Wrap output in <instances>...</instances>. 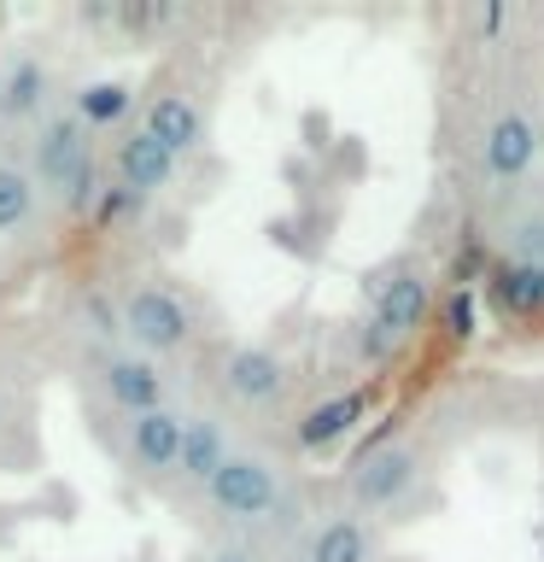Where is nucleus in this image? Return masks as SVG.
I'll list each match as a JSON object with an SVG mask.
<instances>
[{
	"label": "nucleus",
	"mask_w": 544,
	"mask_h": 562,
	"mask_svg": "<svg viewBox=\"0 0 544 562\" xmlns=\"http://www.w3.org/2000/svg\"><path fill=\"white\" fill-rule=\"evenodd\" d=\"M30 176L42 182L47 200H59L65 211H77V217H94L100 205V158H94V130L77 117V112H53L42 130H35V165Z\"/></svg>",
	"instance_id": "obj_1"
},
{
	"label": "nucleus",
	"mask_w": 544,
	"mask_h": 562,
	"mask_svg": "<svg viewBox=\"0 0 544 562\" xmlns=\"http://www.w3.org/2000/svg\"><path fill=\"white\" fill-rule=\"evenodd\" d=\"M205 504L223 527H246V533H252V527H270L281 509H287V474H281V463L270 451L240 446L223 463L217 481L205 486Z\"/></svg>",
	"instance_id": "obj_2"
},
{
	"label": "nucleus",
	"mask_w": 544,
	"mask_h": 562,
	"mask_svg": "<svg viewBox=\"0 0 544 562\" xmlns=\"http://www.w3.org/2000/svg\"><path fill=\"white\" fill-rule=\"evenodd\" d=\"M345 492H351V509H363V516H404L421 498V457L398 446V439H381L351 463Z\"/></svg>",
	"instance_id": "obj_3"
},
{
	"label": "nucleus",
	"mask_w": 544,
	"mask_h": 562,
	"mask_svg": "<svg viewBox=\"0 0 544 562\" xmlns=\"http://www.w3.org/2000/svg\"><path fill=\"white\" fill-rule=\"evenodd\" d=\"M117 311H123V340L135 351H147V358H170V351H182L193 340L188 299L165 288V281H135Z\"/></svg>",
	"instance_id": "obj_4"
},
{
	"label": "nucleus",
	"mask_w": 544,
	"mask_h": 562,
	"mask_svg": "<svg viewBox=\"0 0 544 562\" xmlns=\"http://www.w3.org/2000/svg\"><path fill=\"white\" fill-rule=\"evenodd\" d=\"M474 158H480V176L491 188H515L539 170V158H544V123L533 112H521V105H503V112L486 117Z\"/></svg>",
	"instance_id": "obj_5"
},
{
	"label": "nucleus",
	"mask_w": 544,
	"mask_h": 562,
	"mask_svg": "<svg viewBox=\"0 0 544 562\" xmlns=\"http://www.w3.org/2000/svg\"><path fill=\"white\" fill-rule=\"evenodd\" d=\"M100 393L129 422L152 416V411H170L165 369H158V358H147V351H135V346H105L100 351Z\"/></svg>",
	"instance_id": "obj_6"
},
{
	"label": "nucleus",
	"mask_w": 544,
	"mask_h": 562,
	"mask_svg": "<svg viewBox=\"0 0 544 562\" xmlns=\"http://www.w3.org/2000/svg\"><path fill=\"white\" fill-rule=\"evenodd\" d=\"M428 305H433V293H428V276L410 270V263H398V270H386L369 281V328L381 334V340H410V334L428 323Z\"/></svg>",
	"instance_id": "obj_7"
},
{
	"label": "nucleus",
	"mask_w": 544,
	"mask_h": 562,
	"mask_svg": "<svg viewBox=\"0 0 544 562\" xmlns=\"http://www.w3.org/2000/svg\"><path fill=\"white\" fill-rule=\"evenodd\" d=\"M223 386H228V398H235L240 411L263 416V411H275V404L287 398L293 369H287V358H281V351H270V346H235V351L223 358Z\"/></svg>",
	"instance_id": "obj_8"
},
{
	"label": "nucleus",
	"mask_w": 544,
	"mask_h": 562,
	"mask_svg": "<svg viewBox=\"0 0 544 562\" xmlns=\"http://www.w3.org/2000/svg\"><path fill=\"white\" fill-rule=\"evenodd\" d=\"M182 446H188V416L182 411H152V416H135L129 422V469L140 481H182Z\"/></svg>",
	"instance_id": "obj_9"
},
{
	"label": "nucleus",
	"mask_w": 544,
	"mask_h": 562,
	"mask_svg": "<svg viewBox=\"0 0 544 562\" xmlns=\"http://www.w3.org/2000/svg\"><path fill=\"white\" fill-rule=\"evenodd\" d=\"M175 165H182V158H175L158 135L140 130V123H135V130H123L117 153H112V176L129 193H140V200H158V193L175 182Z\"/></svg>",
	"instance_id": "obj_10"
},
{
	"label": "nucleus",
	"mask_w": 544,
	"mask_h": 562,
	"mask_svg": "<svg viewBox=\"0 0 544 562\" xmlns=\"http://www.w3.org/2000/svg\"><path fill=\"white\" fill-rule=\"evenodd\" d=\"M305 562H381V539L363 509H333L310 527Z\"/></svg>",
	"instance_id": "obj_11"
},
{
	"label": "nucleus",
	"mask_w": 544,
	"mask_h": 562,
	"mask_svg": "<svg viewBox=\"0 0 544 562\" xmlns=\"http://www.w3.org/2000/svg\"><path fill=\"white\" fill-rule=\"evenodd\" d=\"M140 130L158 135L175 158L205 147V112L182 94V88H158V94L147 100V112H140Z\"/></svg>",
	"instance_id": "obj_12"
},
{
	"label": "nucleus",
	"mask_w": 544,
	"mask_h": 562,
	"mask_svg": "<svg viewBox=\"0 0 544 562\" xmlns=\"http://www.w3.org/2000/svg\"><path fill=\"white\" fill-rule=\"evenodd\" d=\"M47 105H53V70L35 59V53H12L7 70H0V112L12 123H30V117H42Z\"/></svg>",
	"instance_id": "obj_13"
},
{
	"label": "nucleus",
	"mask_w": 544,
	"mask_h": 562,
	"mask_svg": "<svg viewBox=\"0 0 544 562\" xmlns=\"http://www.w3.org/2000/svg\"><path fill=\"white\" fill-rule=\"evenodd\" d=\"M240 446L228 439V422L223 416H211V411H200V416H188V446H182V481L188 486H211L223 474V463L235 457Z\"/></svg>",
	"instance_id": "obj_14"
},
{
	"label": "nucleus",
	"mask_w": 544,
	"mask_h": 562,
	"mask_svg": "<svg viewBox=\"0 0 544 562\" xmlns=\"http://www.w3.org/2000/svg\"><path fill=\"white\" fill-rule=\"evenodd\" d=\"M363 416H369V386H351V393H333V398L316 404V411L293 428V439H298V451H328V446H340Z\"/></svg>",
	"instance_id": "obj_15"
},
{
	"label": "nucleus",
	"mask_w": 544,
	"mask_h": 562,
	"mask_svg": "<svg viewBox=\"0 0 544 562\" xmlns=\"http://www.w3.org/2000/svg\"><path fill=\"white\" fill-rule=\"evenodd\" d=\"M491 305L503 316H521V323H539L544 316V263H521V258H503L486 281Z\"/></svg>",
	"instance_id": "obj_16"
},
{
	"label": "nucleus",
	"mask_w": 544,
	"mask_h": 562,
	"mask_svg": "<svg viewBox=\"0 0 544 562\" xmlns=\"http://www.w3.org/2000/svg\"><path fill=\"white\" fill-rule=\"evenodd\" d=\"M35 211H42V182H35L24 165H7V158H0V240L24 235L35 223Z\"/></svg>",
	"instance_id": "obj_17"
},
{
	"label": "nucleus",
	"mask_w": 544,
	"mask_h": 562,
	"mask_svg": "<svg viewBox=\"0 0 544 562\" xmlns=\"http://www.w3.org/2000/svg\"><path fill=\"white\" fill-rule=\"evenodd\" d=\"M328 228H333V205H298L293 217H275L270 235L281 252H298V258H322L328 252Z\"/></svg>",
	"instance_id": "obj_18"
},
{
	"label": "nucleus",
	"mask_w": 544,
	"mask_h": 562,
	"mask_svg": "<svg viewBox=\"0 0 544 562\" xmlns=\"http://www.w3.org/2000/svg\"><path fill=\"white\" fill-rule=\"evenodd\" d=\"M129 105H135V94H129V82H88V88H77V105H70V112H77L88 130H112V123H123L129 117Z\"/></svg>",
	"instance_id": "obj_19"
},
{
	"label": "nucleus",
	"mask_w": 544,
	"mask_h": 562,
	"mask_svg": "<svg viewBox=\"0 0 544 562\" xmlns=\"http://www.w3.org/2000/svg\"><path fill=\"white\" fill-rule=\"evenodd\" d=\"M503 240H509V258L521 263H544V205H526L503 223Z\"/></svg>",
	"instance_id": "obj_20"
},
{
	"label": "nucleus",
	"mask_w": 544,
	"mask_h": 562,
	"mask_svg": "<svg viewBox=\"0 0 544 562\" xmlns=\"http://www.w3.org/2000/svg\"><path fill=\"white\" fill-rule=\"evenodd\" d=\"M439 328L451 334V340H474V328H480V299L468 288L445 293V305H439Z\"/></svg>",
	"instance_id": "obj_21"
},
{
	"label": "nucleus",
	"mask_w": 544,
	"mask_h": 562,
	"mask_svg": "<svg viewBox=\"0 0 544 562\" xmlns=\"http://www.w3.org/2000/svg\"><path fill=\"white\" fill-rule=\"evenodd\" d=\"M147 205L140 193H129L117 182V176H105V188H100V205H94V223L105 228V223H123V217H135V211Z\"/></svg>",
	"instance_id": "obj_22"
},
{
	"label": "nucleus",
	"mask_w": 544,
	"mask_h": 562,
	"mask_svg": "<svg viewBox=\"0 0 544 562\" xmlns=\"http://www.w3.org/2000/svg\"><path fill=\"white\" fill-rule=\"evenodd\" d=\"M298 130H305V153L310 158H328L333 147H340V135L328 130V112H305V117H298Z\"/></svg>",
	"instance_id": "obj_23"
},
{
	"label": "nucleus",
	"mask_w": 544,
	"mask_h": 562,
	"mask_svg": "<svg viewBox=\"0 0 544 562\" xmlns=\"http://www.w3.org/2000/svg\"><path fill=\"white\" fill-rule=\"evenodd\" d=\"M328 165L340 170V176H351V182H358V176L369 170V153H363V140H358V135H340V147L328 153Z\"/></svg>",
	"instance_id": "obj_24"
},
{
	"label": "nucleus",
	"mask_w": 544,
	"mask_h": 562,
	"mask_svg": "<svg viewBox=\"0 0 544 562\" xmlns=\"http://www.w3.org/2000/svg\"><path fill=\"white\" fill-rule=\"evenodd\" d=\"M503 24H509L503 7H480V12H474V30H480V35H498Z\"/></svg>",
	"instance_id": "obj_25"
},
{
	"label": "nucleus",
	"mask_w": 544,
	"mask_h": 562,
	"mask_svg": "<svg viewBox=\"0 0 544 562\" xmlns=\"http://www.w3.org/2000/svg\"><path fill=\"white\" fill-rule=\"evenodd\" d=\"M205 562H263V557L252 551V544H217V551H211Z\"/></svg>",
	"instance_id": "obj_26"
},
{
	"label": "nucleus",
	"mask_w": 544,
	"mask_h": 562,
	"mask_svg": "<svg viewBox=\"0 0 544 562\" xmlns=\"http://www.w3.org/2000/svg\"><path fill=\"white\" fill-rule=\"evenodd\" d=\"M0 422H7V398H0Z\"/></svg>",
	"instance_id": "obj_27"
},
{
	"label": "nucleus",
	"mask_w": 544,
	"mask_h": 562,
	"mask_svg": "<svg viewBox=\"0 0 544 562\" xmlns=\"http://www.w3.org/2000/svg\"><path fill=\"white\" fill-rule=\"evenodd\" d=\"M298 562H305V557H298Z\"/></svg>",
	"instance_id": "obj_28"
}]
</instances>
